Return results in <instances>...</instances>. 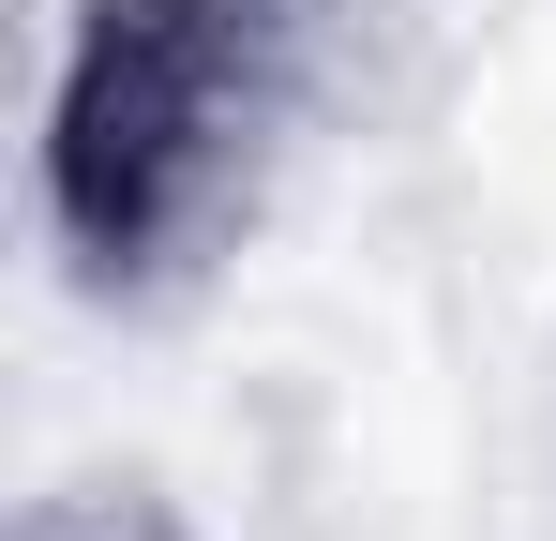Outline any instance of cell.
<instances>
[{"mask_svg":"<svg viewBox=\"0 0 556 541\" xmlns=\"http://www.w3.org/2000/svg\"><path fill=\"white\" fill-rule=\"evenodd\" d=\"M286 0H76L46 90V211L91 270H151L211 226L271 121Z\"/></svg>","mask_w":556,"mask_h":541,"instance_id":"1","label":"cell"}]
</instances>
